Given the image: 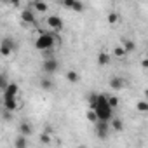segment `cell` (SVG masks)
Masks as SVG:
<instances>
[{
	"mask_svg": "<svg viewBox=\"0 0 148 148\" xmlns=\"http://www.w3.org/2000/svg\"><path fill=\"white\" fill-rule=\"evenodd\" d=\"M89 110H92L98 120H112L113 119V106L108 101V96L92 92L89 96Z\"/></svg>",
	"mask_w": 148,
	"mask_h": 148,
	"instance_id": "1",
	"label": "cell"
},
{
	"mask_svg": "<svg viewBox=\"0 0 148 148\" xmlns=\"http://www.w3.org/2000/svg\"><path fill=\"white\" fill-rule=\"evenodd\" d=\"M54 44H56V32H52V30L51 32H42L35 40V47L42 52L51 51L54 47Z\"/></svg>",
	"mask_w": 148,
	"mask_h": 148,
	"instance_id": "2",
	"label": "cell"
},
{
	"mask_svg": "<svg viewBox=\"0 0 148 148\" xmlns=\"http://www.w3.org/2000/svg\"><path fill=\"white\" fill-rule=\"evenodd\" d=\"M110 129H112L110 120H96V122H94V132H96V136L101 138V139H106V138H108Z\"/></svg>",
	"mask_w": 148,
	"mask_h": 148,
	"instance_id": "3",
	"label": "cell"
},
{
	"mask_svg": "<svg viewBox=\"0 0 148 148\" xmlns=\"http://www.w3.org/2000/svg\"><path fill=\"white\" fill-rule=\"evenodd\" d=\"M42 68L45 73H49V75H52V73H56L59 70V61L56 58H47L44 63H42Z\"/></svg>",
	"mask_w": 148,
	"mask_h": 148,
	"instance_id": "4",
	"label": "cell"
},
{
	"mask_svg": "<svg viewBox=\"0 0 148 148\" xmlns=\"http://www.w3.org/2000/svg\"><path fill=\"white\" fill-rule=\"evenodd\" d=\"M16 51V44H14V40H11V38H4L2 40V44H0V52H2V56H11L12 52Z\"/></svg>",
	"mask_w": 148,
	"mask_h": 148,
	"instance_id": "5",
	"label": "cell"
},
{
	"mask_svg": "<svg viewBox=\"0 0 148 148\" xmlns=\"http://www.w3.org/2000/svg\"><path fill=\"white\" fill-rule=\"evenodd\" d=\"M47 26H49V28H51L52 32L59 33V32L63 30V19H61L59 16L52 14V16H49V18H47Z\"/></svg>",
	"mask_w": 148,
	"mask_h": 148,
	"instance_id": "6",
	"label": "cell"
},
{
	"mask_svg": "<svg viewBox=\"0 0 148 148\" xmlns=\"http://www.w3.org/2000/svg\"><path fill=\"white\" fill-rule=\"evenodd\" d=\"M61 4L66 9L73 11V12H82L84 11V2H80V0H61Z\"/></svg>",
	"mask_w": 148,
	"mask_h": 148,
	"instance_id": "7",
	"label": "cell"
},
{
	"mask_svg": "<svg viewBox=\"0 0 148 148\" xmlns=\"http://www.w3.org/2000/svg\"><path fill=\"white\" fill-rule=\"evenodd\" d=\"M18 94H19V86L16 82H11L4 91V99H14L18 98Z\"/></svg>",
	"mask_w": 148,
	"mask_h": 148,
	"instance_id": "8",
	"label": "cell"
},
{
	"mask_svg": "<svg viewBox=\"0 0 148 148\" xmlns=\"http://www.w3.org/2000/svg\"><path fill=\"white\" fill-rule=\"evenodd\" d=\"M108 86H110L113 91H120V89H124V87H125V79H122V77L115 75V77H112V79L108 80Z\"/></svg>",
	"mask_w": 148,
	"mask_h": 148,
	"instance_id": "9",
	"label": "cell"
},
{
	"mask_svg": "<svg viewBox=\"0 0 148 148\" xmlns=\"http://www.w3.org/2000/svg\"><path fill=\"white\" fill-rule=\"evenodd\" d=\"M21 19H23V23H28V25H35L37 23V18H35L32 9H23L21 11Z\"/></svg>",
	"mask_w": 148,
	"mask_h": 148,
	"instance_id": "10",
	"label": "cell"
},
{
	"mask_svg": "<svg viewBox=\"0 0 148 148\" xmlns=\"http://www.w3.org/2000/svg\"><path fill=\"white\" fill-rule=\"evenodd\" d=\"M19 134H23V136H32L33 134V125L28 122V120H23L21 124H19Z\"/></svg>",
	"mask_w": 148,
	"mask_h": 148,
	"instance_id": "11",
	"label": "cell"
},
{
	"mask_svg": "<svg viewBox=\"0 0 148 148\" xmlns=\"http://www.w3.org/2000/svg\"><path fill=\"white\" fill-rule=\"evenodd\" d=\"M96 61H98V64H99V66H106V64L110 63V54H108L106 51H99V52H98Z\"/></svg>",
	"mask_w": 148,
	"mask_h": 148,
	"instance_id": "12",
	"label": "cell"
},
{
	"mask_svg": "<svg viewBox=\"0 0 148 148\" xmlns=\"http://www.w3.org/2000/svg\"><path fill=\"white\" fill-rule=\"evenodd\" d=\"M4 108H5V110H9V112L18 110V108H19L18 98H14V99H4Z\"/></svg>",
	"mask_w": 148,
	"mask_h": 148,
	"instance_id": "13",
	"label": "cell"
},
{
	"mask_svg": "<svg viewBox=\"0 0 148 148\" xmlns=\"http://www.w3.org/2000/svg\"><path fill=\"white\" fill-rule=\"evenodd\" d=\"M110 125H112V131H115V132H120V131H124V122L120 120V119H112L110 120Z\"/></svg>",
	"mask_w": 148,
	"mask_h": 148,
	"instance_id": "14",
	"label": "cell"
},
{
	"mask_svg": "<svg viewBox=\"0 0 148 148\" xmlns=\"http://www.w3.org/2000/svg\"><path fill=\"white\" fill-rule=\"evenodd\" d=\"M120 45H122V47H124L127 52H132V51H136V44H134L131 38H122Z\"/></svg>",
	"mask_w": 148,
	"mask_h": 148,
	"instance_id": "15",
	"label": "cell"
},
{
	"mask_svg": "<svg viewBox=\"0 0 148 148\" xmlns=\"http://www.w3.org/2000/svg\"><path fill=\"white\" fill-rule=\"evenodd\" d=\"M28 146V136L19 134V138L14 141V148H26Z\"/></svg>",
	"mask_w": 148,
	"mask_h": 148,
	"instance_id": "16",
	"label": "cell"
},
{
	"mask_svg": "<svg viewBox=\"0 0 148 148\" xmlns=\"http://www.w3.org/2000/svg\"><path fill=\"white\" fill-rule=\"evenodd\" d=\"M66 80H68V82H71V84H77V82L80 80V75H79L75 70H70V71L66 73Z\"/></svg>",
	"mask_w": 148,
	"mask_h": 148,
	"instance_id": "17",
	"label": "cell"
},
{
	"mask_svg": "<svg viewBox=\"0 0 148 148\" xmlns=\"http://www.w3.org/2000/svg\"><path fill=\"white\" fill-rule=\"evenodd\" d=\"M136 110L139 113H148V99H141L136 103Z\"/></svg>",
	"mask_w": 148,
	"mask_h": 148,
	"instance_id": "18",
	"label": "cell"
},
{
	"mask_svg": "<svg viewBox=\"0 0 148 148\" xmlns=\"http://www.w3.org/2000/svg\"><path fill=\"white\" fill-rule=\"evenodd\" d=\"M35 9H37L38 12H45L49 7H47V2H45V0H35Z\"/></svg>",
	"mask_w": 148,
	"mask_h": 148,
	"instance_id": "19",
	"label": "cell"
},
{
	"mask_svg": "<svg viewBox=\"0 0 148 148\" xmlns=\"http://www.w3.org/2000/svg\"><path fill=\"white\" fill-rule=\"evenodd\" d=\"M40 87H42L44 91H51V89H52V80H51V79H42V80H40Z\"/></svg>",
	"mask_w": 148,
	"mask_h": 148,
	"instance_id": "20",
	"label": "cell"
},
{
	"mask_svg": "<svg viewBox=\"0 0 148 148\" xmlns=\"http://www.w3.org/2000/svg\"><path fill=\"white\" fill-rule=\"evenodd\" d=\"M113 54L117 56V58H125V54H127V51L122 47V45H117L115 49H113Z\"/></svg>",
	"mask_w": 148,
	"mask_h": 148,
	"instance_id": "21",
	"label": "cell"
},
{
	"mask_svg": "<svg viewBox=\"0 0 148 148\" xmlns=\"http://www.w3.org/2000/svg\"><path fill=\"white\" fill-rule=\"evenodd\" d=\"M117 21H119V16H117L115 12H110V14H108V23H110V25H117Z\"/></svg>",
	"mask_w": 148,
	"mask_h": 148,
	"instance_id": "22",
	"label": "cell"
},
{
	"mask_svg": "<svg viewBox=\"0 0 148 148\" xmlns=\"http://www.w3.org/2000/svg\"><path fill=\"white\" fill-rule=\"evenodd\" d=\"M9 84H7V77L5 75H2V77H0V89H2V92L5 91V87H7Z\"/></svg>",
	"mask_w": 148,
	"mask_h": 148,
	"instance_id": "23",
	"label": "cell"
},
{
	"mask_svg": "<svg viewBox=\"0 0 148 148\" xmlns=\"http://www.w3.org/2000/svg\"><path fill=\"white\" fill-rule=\"evenodd\" d=\"M108 101H110V105H112L113 108L119 106V98H117V96H108Z\"/></svg>",
	"mask_w": 148,
	"mask_h": 148,
	"instance_id": "24",
	"label": "cell"
},
{
	"mask_svg": "<svg viewBox=\"0 0 148 148\" xmlns=\"http://www.w3.org/2000/svg\"><path fill=\"white\" fill-rule=\"evenodd\" d=\"M141 66H143V68H146V70H148V56H146V58H145V59H143V61H141Z\"/></svg>",
	"mask_w": 148,
	"mask_h": 148,
	"instance_id": "25",
	"label": "cell"
},
{
	"mask_svg": "<svg viewBox=\"0 0 148 148\" xmlns=\"http://www.w3.org/2000/svg\"><path fill=\"white\" fill-rule=\"evenodd\" d=\"M11 4H12V5H16V7H18V5H19V4H21V0H11Z\"/></svg>",
	"mask_w": 148,
	"mask_h": 148,
	"instance_id": "26",
	"label": "cell"
},
{
	"mask_svg": "<svg viewBox=\"0 0 148 148\" xmlns=\"http://www.w3.org/2000/svg\"><path fill=\"white\" fill-rule=\"evenodd\" d=\"M145 99H148V89H145Z\"/></svg>",
	"mask_w": 148,
	"mask_h": 148,
	"instance_id": "27",
	"label": "cell"
},
{
	"mask_svg": "<svg viewBox=\"0 0 148 148\" xmlns=\"http://www.w3.org/2000/svg\"><path fill=\"white\" fill-rule=\"evenodd\" d=\"M146 56H148V44H146Z\"/></svg>",
	"mask_w": 148,
	"mask_h": 148,
	"instance_id": "28",
	"label": "cell"
},
{
	"mask_svg": "<svg viewBox=\"0 0 148 148\" xmlns=\"http://www.w3.org/2000/svg\"><path fill=\"white\" fill-rule=\"evenodd\" d=\"M2 2H11V0H2Z\"/></svg>",
	"mask_w": 148,
	"mask_h": 148,
	"instance_id": "29",
	"label": "cell"
},
{
	"mask_svg": "<svg viewBox=\"0 0 148 148\" xmlns=\"http://www.w3.org/2000/svg\"><path fill=\"white\" fill-rule=\"evenodd\" d=\"M45 2H49V0H45Z\"/></svg>",
	"mask_w": 148,
	"mask_h": 148,
	"instance_id": "30",
	"label": "cell"
}]
</instances>
